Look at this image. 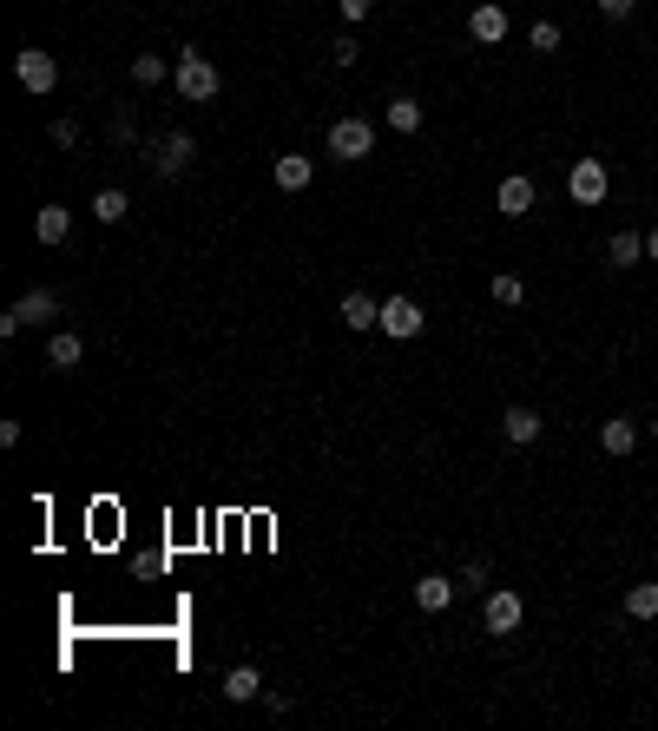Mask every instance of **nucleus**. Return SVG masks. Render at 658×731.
<instances>
[{
  "label": "nucleus",
  "mask_w": 658,
  "mask_h": 731,
  "mask_svg": "<svg viewBox=\"0 0 658 731\" xmlns=\"http://www.w3.org/2000/svg\"><path fill=\"white\" fill-rule=\"evenodd\" d=\"M533 198H540V185H533L527 172H507V178H501V191H494V205H501L507 218H527Z\"/></svg>",
  "instance_id": "9"
},
{
  "label": "nucleus",
  "mask_w": 658,
  "mask_h": 731,
  "mask_svg": "<svg viewBox=\"0 0 658 731\" xmlns=\"http://www.w3.org/2000/svg\"><path fill=\"white\" fill-rule=\"evenodd\" d=\"M218 692H224L231 705H251V699H264V679H257V666H231Z\"/></svg>",
  "instance_id": "14"
},
{
  "label": "nucleus",
  "mask_w": 658,
  "mask_h": 731,
  "mask_svg": "<svg viewBox=\"0 0 658 731\" xmlns=\"http://www.w3.org/2000/svg\"><path fill=\"white\" fill-rule=\"evenodd\" d=\"M145 159H152V172L178 178L191 159H198V139H191L185 126H172V132H158V139H145Z\"/></svg>",
  "instance_id": "2"
},
{
  "label": "nucleus",
  "mask_w": 658,
  "mask_h": 731,
  "mask_svg": "<svg viewBox=\"0 0 658 731\" xmlns=\"http://www.w3.org/2000/svg\"><path fill=\"white\" fill-rule=\"evenodd\" d=\"M639 435H645V429L632 422V415H612V422H599V448H606V455H619V461L639 448Z\"/></svg>",
  "instance_id": "11"
},
{
  "label": "nucleus",
  "mask_w": 658,
  "mask_h": 731,
  "mask_svg": "<svg viewBox=\"0 0 658 731\" xmlns=\"http://www.w3.org/2000/svg\"><path fill=\"white\" fill-rule=\"evenodd\" d=\"M369 152H376V126H369V119H336V126H329V159L356 165V159H369Z\"/></svg>",
  "instance_id": "3"
},
{
  "label": "nucleus",
  "mask_w": 658,
  "mask_h": 731,
  "mask_svg": "<svg viewBox=\"0 0 658 731\" xmlns=\"http://www.w3.org/2000/svg\"><path fill=\"white\" fill-rule=\"evenodd\" d=\"M53 145H79V126H73V119H53Z\"/></svg>",
  "instance_id": "28"
},
{
  "label": "nucleus",
  "mask_w": 658,
  "mask_h": 731,
  "mask_svg": "<svg viewBox=\"0 0 658 731\" xmlns=\"http://www.w3.org/2000/svg\"><path fill=\"white\" fill-rule=\"evenodd\" d=\"M356 33H343V40H336V47H329V60H336V66H356Z\"/></svg>",
  "instance_id": "26"
},
{
  "label": "nucleus",
  "mask_w": 658,
  "mask_h": 731,
  "mask_svg": "<svg viewBox=\"0 0 658 731\" xmlns=\"http://www.w3.org/2000/svg\"><path fill=\"white\" fill-rule=\"evenodd\" d=\"M520 620H527V600H520V593H487V606H481V626H487V633H494V639H514L520 633Z\"/></svg>",
  "instance_id": "5"
},
{
  "label": "nucleus",
  "mask_w": 658,
  "mask_h": 731,
  "mask_svg": "<svg viewBox=\"0 0 658 731\" xmlns=\"http://www.w3.org/2000/svg\"><path fill=\"white\" fill-rule=\"evenodd\" d=\"M172 86H178V99H191V106H204V99H218V66L204 60L198 47H185L178 53V66H172Z\"/></svg>",
  "instance_id": "1"
},
{
  "label": "nucleus",
  "mask_w": 658,
  "mask_h": 731,
  "mask_svg": "<svg viewBox=\"0 0 658 731\" xmlns=\"http://www.w3.org/2000/svg\"><path fill=\"white\" fill-rule=\"evenodd\" d=\"M14 73H20V86H27L33 99H47L53 86H60V60H53V53H40V47H20L14 53Z\"/></svg>",
  "instance_id": "4"
},
{
  "label": "nucleus",
  "mask_w": 658,
  "mask_h": 731,
  "mask_svg": "<svg viewBox=\"0 0 658 731\" xmlns=\"http://www.w3.org/2000/svg\"><path fill=\"white\" fill-rule=\"evenodd\" d=\"M645 435H652V442H658V415H652V422H645Z\"/></svg>",
  "instance_id": "31"
},
{
  "label": "nucleus",
  "mask_w": 658,
  "mask_h": 731,
  "mask_svg": "<svg viewBox=\"0 0 658 731\" xmlns=\"http://www.w3.org/2000/svg\"><path fill=\"white\" fill-rule=\"evenodd\" d=\"M501 435H507V442H514V448L540 442V409H520V402H514V409L501 415Z\"/></svg>",
  "instance_id": "15"
},
{
  "label": "nucleus",
  "mask_w": 658,
  "mask_h": 731,
  "mask_svg": "<svg viewBox=\"0 0 658 731\" xmlns=\"http://www.w3.org/2000/svg\"><path fill=\"white\" fill-rule=\"evenodd\" d=\"M33 238H40V244H66V238H73V211H66V205H40V211H33Z\"/></svg>",
  "instance_id": "12"
},
{
  "label": "nucleus",
  "mask_w": 658,
  "mask_h": 731,
  "mask_svg": "<svg viewBox=\"0 0 658 731\" xmlns=\"http://www.w3.org/2000/svg\"><path fill=\"white\" fill-rule=\"evenodd\" d=\"M126 211H132V198H126V191H119V185H106V191H99V198H93V218H99V224H119V218H126Z\"/></svg>",
  "instance_id": "20"
},
{
  "label": "nucleus",
  "mask_w": 658,
  "mask_h": 731,
  "mask_svg": "<svg viewBox=\"0 0 658 731\" xmlns=\"http://www.w3.org/2000/svg\"><path fill=\"white\" fill-rule=\"evenodd\" d=\"M336 7H343V20H349V27H356V20H369V14H376V0H336Z\"/></svg>",
  "instance_id": "27"
},
{
  "label": "nucleus",
  "mask_w": 658,
  "mask_h": 731,
  "mask_svg": "<svg viewBox=\"0 0 658 731\" xmlns=\"http://www.w3.org/2000/svg\"><path fill=\"white\" fill-rule=\"evenodd\" d=\"M47 317H60V297L53 290H27V297L0 317V336H14V330H27V323H47Z\"/></svg>",
  "instance_id": "6"
},
{
  "label": "nucleus",
  "mask_w": 658,
  "mask_h": 731,
  "mask_svg": "<svg viewBox=\"0 0 658 731\" xmlns=\"http://www.w3.org/2000/svg\"><path fill=\"white\" fill-rule=\"evenodd\" d=\"M494 303H507V310H520V303H527V284H520L514 271H501V277H494Z\"/></svg>",
  "instance_id": "23"
},
{
  "label": "nucleus",
  "mask_w": 658,
  "mask_h": 731,
  "mask_svg": "<svg viewBox=\"0 0 658 731\" xmlns=\"http://www.w3.org/2000/svg\"><path fill=\"white\" fill-rule=\"evenodd\" d=\"M626 613L632 620H658V580H639V587L626 593Z\"/></svg>",
  "instance_id": "21"
},
{
  "label": "nucleus",
  "mask_w": 658,
  "mask_h": 731,
  "mask_svg": "<svg viewBox=\"0 0 658 731\" xmlns=\"http://www.w3.org/2000/svg\"><path fill=\"white\" fill-rule=\"evenodd\" d=\"M448 600H455V580H448V573H422V580H415V606H422V613H441Z\"/></svg>",
  "instance_id": "16"
},
{
  "label": "nucleus",
  "mask_w": 658,
  "mask_h": 731,
  "mask_svg": "<svg viewBox=\"0 0 658 731\" xmlns=\"http://www.w3.org/2000/svg\"><path fill=\"white\" fill-rule=\"evenodd\" d=\"M422 323H428V310L415 297H389V303H382V336H395V343L422 336Z\"/></svg>",
  "instance_id": "8"
},
{
  "label": "nucleus",
  "mask_w": 658,
  "mask_h": 731,
  "mask_svg": "<svg viewBox=\"0 0 658 731\" xmlns=\"http://www.w3.org/2000/svg\"><path fill=\"white\" fill-rule=\"evenodd\" d=\"M606 159H580L573 165V172H566V198H573V205H599V198H606Z\"/></svg>",
  "instance_id": "7"
},
{
  "label": "nucleus",
  "mask_w": 658,
  "mask_h": 731,
  "mask_svg": "<svg viewBox=\"0 0 658 731\" xmlns=\"http://www.w3.org/2000/svg\"><path fill=\"white\" fill-rule=\"evenodd\" d=\"M632 7H639V0H599V14H606V20H626Z\"/></svg>",
  "instance_id": "29"
},
{
  "label": "nucleus",
  "mask_w": 658,
  "mask_h": 731,
  "mask_svg": "<svg viewBox=\"0 0 658 731\" xmlns=\"http://www.w3.org/2000/svg\"><path fill=\"white\" fill-rule=\"evenodd\" d=\"M645 257H658V231H645Z\"/></svg>",
  "instance_id": "30"
},
{
  "label": "nucleus",
  "mask_w": 658,
  "mask_h": 731,
  "mask_svg": "<svg viewBox=\"0 0 658 731\" xmlns=\"http://www.w3.org/2000/svg\"><path fill=\"white\" fill-rule=\"evenodd\" d=\"M639 257H645L639 231H619V238H612V264H639Z\"/></svg>",
  "instance_id": "24"
},
{
  "label": "nucleus",
  "mask_w": 658,
  "mask_h": 731,
  "mask_svg": "<svg viewBox=\"0 0 658 731\" xmlns=\"http://www.w3.org/2000/svg\"><path fill=\"white\" fill-rule=\"evenodd\" d=\"M468 33L481 40V47H494V40H507V7H494V0H481L468 14Z\"/></svg>",
  "instance_id": "13"
},
{
  "label": "nucleus",
  "mask_w": 658,
  "mask_h": 731,
  "mask_svg": "<svg viewBox=\"0 0 658 731\" xmlns=\"http://www.w3.org/2000/svg\"><path fill=\"white\" fill-rule=\"evenodd\" d=\"M79 356H86V343H79L73 330H60V336H53V343H47V369H73Z\"/></svg>",
  "instance_id": "19"
},
{
  "label": "nucleus",
  "mask_w": 658,
  "mask_h": 731,
  "mask_svg": "<svg viewBox=\"0 0 658 731\" xmlns=\"http://www.w3.org/2000/svg\"><path fill=\"white\" fill-rule=\"evenodd\" d=\"M336 317H343L349 330H382V303L369 297V290H349V297L336 303Z\"/></svg>",
  "instance_id": "10"
},
{
  "label": "nucleus",
  "mask_w": 658,
  "mask_h": 731,
  "mask_svg": "<svg viewBox=\"0 0 658 731\" xmlns=\"http://www.w3.org/2000/svg\"><path fill=\"white\" fill-rule=\"evenodd\" d=\"M382 119H389V132H402V139H408V132H422V99H389V112H382Z\"/></svg>",
  "instance_id": "18"
},
{
  "label": "nucleus",
  "mask_w": 658,
  "mask_h": 731,
  "mask_svg": "<svg viewBox=\"0 0 658 731\" xmlns=\"http://www.w3.org/2000/svg\"><path fill=\"white\" fill-rule=\"evenodd\" d=\"M310 178H316V159H303V152H283L277 159V185L283 191H310Z\"/></svg>",
  "instance_id": "17"
},
{
  "label": "nucleus",
  "mask_w": 658,
  "mask_h": 731,
  "mask_svg": "<svg viewBox=\"0 0 658 731\" xmlns=\"http://www.w3.org/2000/svg\"><path fill=\"white\" fill-rule=\"evenodd\" d=\"M533 53H560V27H553V20H533Z\"/></svg>",
  "instance_id": "25"
},
{
  "label": "nucleus",
  "mask_w": 658,
  "mask_h": 731,
  "mask_svg": "<svg viewBox=\"0 0 658 731\" xmlns=\"http://www.w3.org/2000/svg\"><path fill=\"white\" fill-rule=\"evenodd\" d=\"M132 80H139V86H158V80H172V66L158 60V53H139V60H132Z\"/></svg>",
  "instance_id": "22"
}]
</instances>
